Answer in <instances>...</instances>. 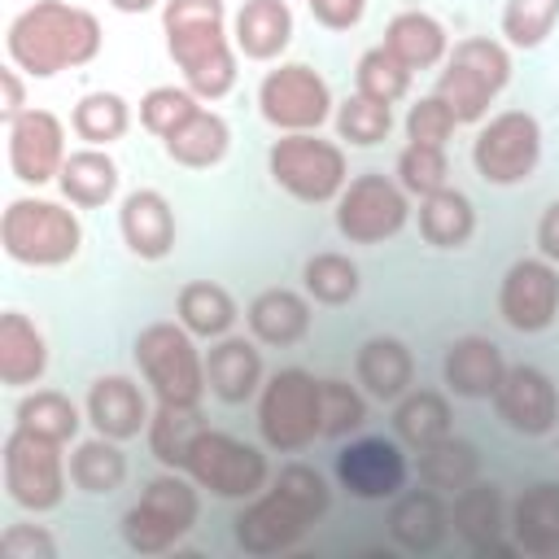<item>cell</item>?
Masks as SVG:
<instances>
[{
  "label": "cell",
  "instance_id": "cell-31",
  "mask_svg": "<svg viewBox=\"0 0 559 559\" xmlns=\"http://www.w3.org/2000/svg\"><path fill=\"white\" fill-rule=\"evenodd\" d=\"M118 183H122V170L118 162L109 157V148H70L61 175H57V188L61 197L74 205V210H100L118 197Z\"/></svg>",
  "mask_w": 559,
  "mask_h": 559
},
{
  "label": "cell",
  "instance_id": "cell-20",
  "mask_svg": "<svg viewBox=\"0 0 559 559\" xmlns=\"http://www.w3.org/2000/svg\"><path fill=\"white\" fill-rule=\"evenodd\" d=\"M83 415H87L92 432L114 437V441H135L140 432H148L153 406H148V393H144L131 376L109 371V376H96V380L87 384Z\"/></svg>",
  "mask_w": 559,
  "mask_h": 559
},
{
  "label": "cell",
  "instance_id": "cell-5",
  "mask_svg": "<svg viewBox=\"0 0 559 559\" xmlns=\"http://www.w3.org/2000/svg\"><path fill=\"white\" fill-rule=\"evenodd\" d=\"M201 520V485L188 472H166L144 485V493L122 511V546L140 559L179 550V542Z\"/></svg>",
  "mask_w": 559,
  "mask_h": 559
},
{
  "label": "cell",
  "instance_id": "cell-12",
  "mask_svg": "<svg viewBox=\"0 0 559 559\" xmlns=\"http://www.w3.org/2000/svg\"><path fill=\"white\" fill-rule=\"evenodd\" d=\"M472 166L489 188H520L542 166V122L528 109L489 114L472 140Z\"/></svg>",
  "mask_w": 559,
  "mask_h": 559
},
{
  "label": "cell",
  "instance_id": "cell-49",
  "mask_svg": "<svg viewBox=\"0 0 559 559\" xmlns=\"http://www.w3.org/2000/svg\"><path fill=\"white\" fill-rule=\"evenodd\" d=\"M0 555L4 559H57V537L44 524H4Z\"/></svg>",
  "mask_w": 559,
  "mask_h": 559
},
{
  "label": "cell",
  "instance_id": "cell-39",
  "mask_svg": "<svg viewBox=\"0 0 559 559\" xmlns=\"http://www.w3.org/2000/svg\"><path fill=\"white\" fill-rule=\"evenodd\" d=\"M415 472H419V485L454 498L459 489H467L472 480H480V454H476L472 441H463V437L450 432L437 445H428V450L415 454Z\"/></svg>",
  "mask_w": 559,
  "mask_h": 559
},
{
  "label": "cell",
  "instance_id": "cell-8",
  "mask_svg": "<svg viewBox=\"0 0 559 559\" xmlns=\"http://www.w3.org/2000/svg\"><path fill=\"white\" fill-rule=\"evenodd\" d=\"M266 175L301 205H332L349 183V157L341 140H323L319 131H293L271 140Z\"/></svg>",
  "mask_w": 559,
  "mask_h": 559
},
{
  "label": "cell",
  "instance_id": "cell-48",
  "mask_svg": "<svg viewBox=\"0 0 559 559\" xmlns=\"http://www.w3.org/2000/svg\"><path fill=\"white\" fill-rule=\"evenodd\" d=\"M402 127H406V144L445 148V144L454 140V131H459V118L450 114V105H445L437 92H428V96H419V100L406 109Z\"/></svg>",
  "mask_w": 559,
  "mask_h": 559
},
{
  "label": "cell",
  "instance_id": "cell-44",
  "mask_svg": "<svg viewBox=\"0 0 559 559\" xmlns=\"http://www.w3.org/2000/svg\"><path fill=\"white\" fill-rule=\"evenodd\" d=\"M411 79H415V70L402 66L384 44L367 48L354 66V92H362L371 100H384V105H397L411 92Z\"/></svg>",
  "mask_w": 559,
  "mask_h": 559
},
{
  "label": "cell",
  "instance_id": "cell-27",
  "mask_svg": "<svg viewBox=\"0 0 559 559\" xmlns=\"http://www.w3.org/2000/svg\"><path fill=\"white\" fill-rule=\"evenodd\" d=\"M354 380L376 402H397L415 384V354L397 336H367L354 354Z\"/></svg>",
  "mask_w": 559,
  "mask_h": 559
},
{
  "label": "cell",
  "instance_id": "cell-21",
  "mask_svg": "<svg viewBox=\"0 0 559 559\" xmlns=\"http://www.w3.org/2000/svg\"><path fill=\"white\" fill-rule=\"evenodd\" d=\"M205 384L210 397L227 402V406H245L258 402L262 384H266V367H262V349L253 336H218L205 349Z\"/></svg>",
  "mask_w": 559,
  "mask_h": 559
},
{
  "label": "cell",
  "instance_id": "cell-13",
  "mask_svg": "<svg viewBox=\"0 0 559 559\" xmlns=\"http://www.w3.org/2000/svg\"><path fill=\"white\" fill-rule=\"evenodd\" d=\"M332 205H336L332 210L336 231L349 245H384L411 223V192L384 170L349 175V183Z\"/></svg>",
  "mask_w": 559,
  "mask_h": 559
},
{
  "label": "cell",
  "instance_id": "cell-1",
  "mask_svg": "<svg viewBox=\"0 0 559 559\" xmlns=\"http://www.w3.org/2000/svg\"><path fill=\"white\" fill-rule=\"evenodd\" d=\"M328 507H332L328 476L319 467L293 459L280 472H271V485L240 507V515L231 524V537L245 555L271 559V555L293 550L328 515Z\"/></svg>",
  "mask_w": 559,
  "mask_h": 559
},
{
  "label": "cell",
  "instance_id": "cell-23",
  "mask_svg": "<svg viewBox=\"0 0 559 559\" xmlns=\"http://www.w3.org/2000/svg\"><path fill=\"white\" fill-rule=\"evenodd\" d=\"M310 323H314V310H310V293L301 288H262L249 306H245V328L258 345H271V349H288V345H301L310 336Z\"/></svg>",
  "mask_w": 559,
  "mask_h": 559
},
{
  "label": "cell",
  "instance_id": "cell-38",
  "mask_svg": "<svg viewBox=\"0 0 559 559\" xmlns=\"http://www.w3.org/2000/svg\"><path fill=\"white\" fill-rule=\"evenodd\" d=\"M205 415L201 406H175V402H157L153 406V419H148V454L166 467V472H183V459L192 450V441L205 432Z\"/></svg>",
  "mask_w": 559,
  "mask_h": 559
},
{
  "label": "cell",
  "instance_id": "cell-14",
  "mask_svg": "<svg viewBox=\"0 0 559 559\" xmlns=\"http://www.w3.org/2000/svg\"><path fill=\"white\" fill-rule=\"evenodd\" d=\"M258 114L280 135H293V131H319L323 122H332L336 100H332L328 79L314 66L275 61L258 83Z\"/></svg>",
  "mask_w": 559,
  "mask_h": 559
},
{
  "label": "cell",
  "instance_id": "cell-52",
  "mask_svg": "<svg viewBox=\"0 0 559 559\" xmlns=\"http://www.w3.org/2000/svg\"><path fill=\"white\" fill-rule=\"evenodd\" d=\"M537 253L559 266V201H550L537 218Z\"/></svg>",
  "mask_w": 559,
  "mask_h": 559
},
{
  "label": "cell",
  "instance_id": "cell-19",
  "mask_svg": "<svg viewBox=\"0 0 559 559\" xmlns=\"http://www.w3.org/2000/svg\"><path fill=\"white\" fill-rule=\"evenodd\" d=\"M450 524L476 559H515L520 546L507 542V502L493 480H472L450 498Z\"/></svg>",
  "mask_w": 559,
  "mask_h": 559
},
{
  "label": "cell",
  "instance_id": "cell-50",
  "mask_svg": "<svg viewBox=\"0 0 559 559\" xmlns=\"http://www.w3.org/2000/svg\"><path fill=\"white\" fill-rule=\"evenodd\" d=\"M306 4H310V17L323 31H349L367 13V0H306Z\"/></svg>",
  "mask_w": 559,
  "mask_h": 559
},
{
  "label": "cell",
  "instance_id": "cell-33",
  "mask_svg": "<svg viewBox=\"0 0 559 559\" xmlns=\"http://www.w3.org/2000/svg\"><path fill=\"white\" fill-rule=\"evenodd\" d=\"M415 223H419L424 245H432V249H467L472 236H476V205H472L467 192L445 183V188L419 197Z\"/></svg>",
  "mask_w": 559,
  "mask_h": 559
},
{
  "label": "cell",
  "instance_id": "cell-30",
  "mask_svg": "<svg viewBox=\"0 0 559 559\" xmlns=\"http://www.w3.org/2000/svg\"><path fill=\"white\" fill-rule=\"evenodd\" d=\"M402 66L411 70H432L445 61L450 52V31L441 26V17H432L428 9H402L384 22V39H380Z\"/></svg>",
  "mask_w": 559,
  "mask_h": 559
},
{
  "label": "cell",
  "instance_id": "cell-37",
  "mask_svg": "<svg viewBox=\"0 0 559 559\" xmlns=\"http://www.w3.org/2000/svg\"><path fill=\"white\" fill-rule=\"evenodd\" d=\"M13 424L26 428V432H39V437H48V441L70 445V441H79V428L87 424V415H83V406H79L74 397H66L61 389H31V393L17 397Z\"/></svg>",
  "mask_w": 559,
  "mask_h": 559
},
{
  "label": "cell",
  "instance_id": "cell-4",
  "mask_svg": "<svg viewBox=\"0 0 559 559\" xmlns=\"http://www.w3.org/2000/svg\"><path fill=\"white\" fill-rule=\"evenodd\" d=\"M0 249L9 262L17 266H35V271H52L79 258L83 249V223L79 210L61 197H13L0 214Z\"/></svg>",
  "mask_w": 559,
  "mask_h": 559
},
{
  "label": "cell",
  "instance_id": "cell-25",
  "mask_svg": "<svg viewBox=\"0 0 559 559\" xmlns=\"http://www.w3.org/2000/svg\"><path fill=\"white\" fill-rule=\"evenodd\" d=\"M384 524H389V537H393L402 550L428 555V550L441 546V537H445V528H450V502H445V493H437V489H428V485H424V489H402V493L393 498Z\"/></svg>",
  "mask_w": 559,
  "mask_h": 559
},
{
  "label": "cell",
  "instance_id": "cell-28",
  "mask_svg": "<svg viewBox=\"0 0 559 559\" xmlns=\"http://www.w3.org/2000/svg\"><path fill=\"white\" fill-rule=\"evenodd\" d=\"M231 39L245 61H280L293 44V9L284 0H245L231 13Z\"/></svg>",
  "mask_w": 559,
  "mask_h": 559
},
{
  "label": "cell",
  "instance_id": "cell-36",
  "mask_svg": "<svg viewBox=\"0 0 559 559\" xmlns=\"http://www.w3.org/2000/svg\"><path fill=\"white\" fill-rule=\"evenodd\" d=\"M70 485L79 493H92V498H109L127 485V454H122V441L114 437H83L70 445Z\"/></svg>",
  "mask_w": 559,
  "mask_h": 559
},
{
  "label": "cell",
  "instance_id": "cell-11",
  "mask_svg": "<svg viewBox=\"0 0 559 559\" xmlns=\"http://www.w3.org/2000/svg\"><path fill=\"white\" fill-rule=\"evenodd\" d=\"M183 472L201 485V493L223 498V502H249L253 493H262L271 485V463H266L262 445H249L218 428H205L192 441Z\"/></svg>",
  "mask_w": 559,
  "mask_h": 559
},
{
  "label": "cell",
  "instance_id": "cell-43",
  "mask_svg": "<svg viewBox=\"0 0 559 559\" xmlns=\"http://www.w3.org/2000/svg\"><path fill=\"white\" fill-rule=\"evenodd\" d=\"M559 22V0H507L498 17V35L507 48H542Z\"/></svg>",
  "mask_w": 559,
  "mask_h": 559
},
{
  "label": "cell",
  "instance_id": "cell-51",
  "mask_svg": "<svg viewBox=\"0 0 559 559\" xmlns=\"http://www.w3.org/2000/svg\"><path fill=\"white\" fill-rule=\"evenodd\" d=\"M31 105H26V74L9 61L4 70H0V118L4 122H13V118H22Z\"/></svg>",
  "mask_w": 559,
  "mask_h": 559
},
{
  "label": "cell",
  "instance_id": "cell-32",
  "mask_svg": "<svg viewBox=\"0 0 559 559\" xmlns=\"http://www.w3.org/2000/svg\"><path fill=\"white\" fill-rule=\"evenodd\" d=\"M231 148V127L218 109L201 105L183 127H175L166 140H162V153L183 166V170H214Z\"/></svg>",
  "mask_w": 559,
  "mask_h": 559
},
{
  "label": "cell",
  "instance_id": "cell-35",
  "mask_svg": "<svg viewBox=\"0 0 559 559\" xmlns=\"http://www.w3.org/2000/svg\"><path fill=\"white\" fill-rule=\"evenodd\" d=\"M175 319L197 341H218V336H227L236 328L240 306H236V297L223 284H214V280H188L179 288V297H175Z\"/></svg>",
  "mask_w": 559,
  "mask_h": 559
},
{
  "label": "cell",
  "instance_id": "cell-16",
  "mask_svg": "<svg viewBox=\"0 0 559 559\" xmlns=\"http://www.w3.org/2000/svg\"><path fill=\"white\" fill-rule=\"evenodd\" d=\"M498 319L511 332H546L559 319V266L550 258H515L498 284Z\"/></svg>",
  "mask_w": 559,
  "mask_h": 559
},
{
  "label": "cell",
  "instance_id": "cell-34",
  "mask_svg": "<svg viewBox=\"0 0 559 559\" xmlns=\"http://www.w3.org/2000/svg\"><path fill=\"white\" fill-rule=\"evenodd\" d=\"M450 419H454V411L441 389H411L393 402V415H389L393 437L415 454L437 445L441 437H450Z\"/></svg>",
  "mask_w": 559,
  "mask_h": 559
},
{
  "label": "cell",
  "instance_id": "cell-18",
  "mask_svg": "<svg viewBox=\"0 0 559 559\" xmlns=\"http://www.w3.org/2000/svg\"><path fill=\"white\" fill-rule=\"evenodd\" d=\"M489 402H493L498 419L520 437H546V432L559 428V389L533 362L507 367V376H502V384L493 389Z\"/></svg>",
  "mask_w": 559,
  "mask_h": 559
},
{
  "label": "cell",
  "instance_id": "cell-15",
  "mask_svg": "<svg viewBox=\"0 0 559 559\" xmlns=\"http://www.w3.org/2000/svg\"><path fill=\"white\" fill-rule=\"evenodd\" d=\"M336 485L358 502H384L397 498L411 480L406 445L397 437H354L336 450Z\"/></svg>",
  "mask_w": 559,
  "mask_h": 559
},
{
  "label": "cell",
  "instance_id": "cell-53",
  "mask_svg": "<svg viewBox=\"0 0 559 559\" xmlns=\"http://www.w3.org/2000/svg\"><path fill=\"white\" fill-rule=\"evenodd\" d=\"M109 9H118V13H148V9H157L162 0H105Z\"/></svg>",
  "mask_w": 559,
  "mask_h": 559
},
{
  "label": "cell",
  "instance_id": "cell-42",
  "mask_svg": "<svg viewBox=\"0 0 559 559\" xmlns=\"http://www.w3.org/2000/svg\"><path fill=\"white\" fill-rule=\"evenodd\" d=\"M332 127H336V140H341V144H349V148H376V144H384L389 131H393V105L354 92V96L336 100Z\"/></svg>",
  "mask_w": 559,
  "mask_h": 559
},
{
  "label": "cell",
  "instance_id": "cell-7",
  "mask_svg": "<svg viewBox=\"0 0 559 559\" xmlns=\"http://www.w3.org/2000/svg\"><path fill=\"white\" fill-rule=\"evenodd\" d=\"M131 354H135V367H140V376L157 402L201 406V397L210 393L205 349L197 345V336L179 319H157V323L140 328Z\"/></svg>",
  "mask_w": 559,
  "mask_h": 559
},
{
  "label": "cell",
  "instance_id": "cell-29",
  "mask_svg": "<svg viewBox=\"0 0 559 559\" xmlns=\"http://www.w3.org/2000/svg\"><path fill=\"white\" fill-rule=\"evenodd\" d=\"M48 371V341L39 323L22 310L0 314V384L4 389H35Z\"/></svg>",
  "mask_w": 559,
  "mask_h": 559
},
{
  "label": "cell",
  "instance_id": "cell-40",
  "mask_svg": "<svg viewBox=\"0 0 559 559\" xmlns=\"http://www.w3.org/2000/svg\"><path fill=\"white\" fill-rule=\"evenodd\" d=\"M70 131L92 148H109L131 131V105L118 92H105V87L87 92L70 109Z\"/></svg>",
  "mask_w": 559,
  "mask_h": 559
},
{
  "label": "cell",
  "instance_id": "cell-26",
  "mask_svg": "<svg viewBox=\"0 0 559 559\" xmlns=\"http://www.w3.org/2000/svg\"><path fill=\"white\" fill-rule=\"evenodd\" d=\"M507 533L520 546V555L555 559L559 555V480H533L515 498Z\"/></svg>",
  "mask_w": 559,
  "mask_h": 559
},
{
  "label": "cell",
  "instance_id": "cell-46",
  "mask_svg": "<svg viewBox=\"0 0 559 559\" xmlns=\"http://www.w3.org/2000/svg\"><path fill=\"white\" fill-rule=\"evenodd\" d=\"M205 100L188 87V83H157L140 96V127L157 140H166L175 127H183Z\"/></svg>",
  "mask_w": 559,
  "mask_h": 559
},
{
  "label": "cell",
  "instance_id": "cell-22",
  "mask_svg": "<svg viewBox=\"0 0 559 559\" xmlns=\"http://www.w3.org/2000/svg\"><path fill=\"white\" fill-rule=\"evenodd\" d=\"M175 210L157 188H131L118 205V236L140 262H162L175 249Z\"/></svg>",
  "mask_w": 559,
  "mask_h": 559
},
{
  "label": "cell",
  "instance_id": "cell-2",
  "mask_svg": "<svg viewBox=\"0 0 559 559\" xmlns=\"http://www.w3.org/2000/svg\"><path fill=\"white\" fill-rule=\"evenodd\" d=\"M162 35L179 79L205 100H223L236 87L240 52L223 0H162Z\"/></svg>",
  "mask_w": 559,
  "mask_h": 559
},
{
  "label": "cell",
  "instance_id": "cell-45",
  "mask_svg": "<svg viewBox=\"0 0 559 559\" xmlns=\"http://www.w3.org/2000/svg\"><path fill=\"white\" fill-rule=\"evenodd\" d=\"M319 406H323V441H345V437L362 432V424H367L362 384H349L341 376L319 380Z\"/></svg>",
  "mask_w": 559,
  "mask_h": 559
},
{
  "label": "cell",
  "instance_id": "cell-47",
  "mask_svg": "<svg viewBox=\"0 0 559 559\" xmlns=\"http://www.w3.org/2000/svg\"><path fill=\"white\" fill-rule=\"evenodd\" d=\"M393 179L411 192V201L437 192L450 183V157L445 148H428V144H406L397 153V166H393Z\"/></svg>",
  "mask_w": 559,
  "mask_h": 559
},
{
  "label": "cell",
  "instance_id": "cell-24",
  "mask_svg": "<svg viewBox=\"0 0 559 559\" xmlns=\"http://www.w3.org/2000/svg\"><path fill=\"white\" fill-rule=\"evenodd\" d=\"M507 376V358L498 349V341L489 336H459L445 345V358H441V380L454 397H467V402H480V397H493V389L502 384Z\"/></svg>",
  "mask_w": 559,
  "mask_h": 559
},
{
  "label": "cell",
  "instance_id": "cell-41",
  "mask_svg": "<svg viewBox=\"0 0 559 559\" xmlns=\"http://www.w3.org/2000/svg\"><path fill=\"white\" fill-rule=\"evenodd\" d=\"M301 288L310 293V301L319 306H345L358 297L362 288V271L349 253H336V249H323V253H310L306 266H301Z\"/></svg>",
  "mask_w": 559,
  "mask_h": 559
},
{
  "label": "cell",
  "instance_id": "cell-6",
  "mask_svg": "<svg viewBox=\"0 0 559 559\" xmlns=\"http://www.w3.org/2000/svg\"><path fill=\"white\" fill-rule=\"evenodd\" d=\"M507 83H511V48L493 35H467L450 44L432 92L450 105L459 127H480Z\"/></svg>",
  "mask_w": 559,
  "mask_h": 559
},
{
  "label": "cell",
  "instance_id": "cell-3",
  "mask_svg": "<svg viewBox=\"0 0 559 559\" xmlns=\"http://www.w3.org/2000/svg\"><path fill=\"white\" fill-rule=\"evenodd\" d=\"M100 48H105L100 17L66 0L26 4L4 31V52L26 79H57L61 70H79L96 61Z\"/></svg>",
  "mask_w": 559,
  "mask_h": 559
},
{
  "label": "cell",
  "instance_id": "cell-9",
  "mask_svg": "<svg viewBox=\"0 0 559 559\" xmlns=\"http://www.w3.org/2000/svg\"><path fill=\"white\" fill-rule=\"evenodd\" d=\"M0 480H4V498L17 511L31 515L57 511L70 489V454L61 441H48L13 424L0 445Z\"/></svg>",
  "mask_w": 559,
  "mask_h": 559
},
{
  "label": "cell",
  "instance_id": "cell-10",
  "mask_svg": "<svg viewBox=\"0 0 559 559\" xmlns=\"http://www.w3.org/2000/svg\"><path fill=\"white\" fill-rule=\"evenodd\" d=\"M258 437L275 454H301L323 441L319 380L306 367H280L258 393Z\"/></svg>",
  "mask_w": 559,
  "mask_h": 559
},
{
  "label": "cell",
  "instance_id": "cell-17",
  "mask_svg": "<svg viewBox=\"0 0 559 559\" xmlns=\"http://www.w3.org/2000/svg\"><path fill=\"white\" fill-rule=\"evenodd\" d=\"M4 148H9V170L26 188L57 183L70 144H66V122L52 109H26L22 118L4 122Z\"/></svg>",
  "mask_w": 559,
  "mask_h": 559
}]
</instances>
